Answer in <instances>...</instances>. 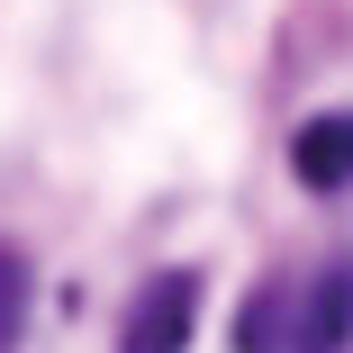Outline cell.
Segmentation results:
<instances>
[{
    "instance_id": "cell-2",
    "label": "cell",
    "mask_w": 353,
    "mask_h": 353,
    "mask_svg": "<svg viewBox=\"0 0 353 353\" xmlns=\"http://www.w3.org/2000/svg\"><path fill=\"white\" fill-rule=\"evenodd\" d=\"M199 326V272H154L145 290L127 299V326H118V353H181Z\"/></svg>"
},
{
    "instance_id": "cell-3",
    "label": "cell",
    "mask_w": 353,
    "mask_h": 353,
    "mask_svg": "<svg viewBox=\"0 0 353 353\" xmlns=\"http://www.w3.org/2000/svg\"><path fill=\"white\" fill-rule=\"evenodd\" d=\"M290 172L308 190H344L353 181V109H326V118H308L290 136Z\"/></svg>"
},
{
    "instance_id": "cell-4",
    "label": "cell",
    "mask_w": 353,
    "mask_h": 353,
    "mask_svg": "<svg viewBox=\"0 0 353 353\" xmlns=\"http://www.w3.org/2000/svg\"><path fill=\"white\" fill-rule=\"evenodd\" d=\"M19 335H28V263L0 245V353H19Z\"/></svg>"
},
{
    "instance_id": "cell-1",
    "label": "cell",
    "mask_w": 353,
    "mask_h": 353,
    "mask_svg": "<svg viewBox=\"0 0 353 353\" xmlns=\"http://www.w3.org/2000/svg\"><path fill=\"white\" fill-rule=\"evenodd\" d=\"M353 344V263L272 272L236 308V353H344Z\"/></svg>"
}]
</instances>
